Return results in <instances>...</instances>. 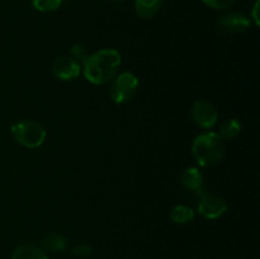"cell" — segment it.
<instances>
[{"label": "cell", "mask_w": 260, "mask_h": 259, "mask_svg": "<svg viewBox=\"0 0 260 259\" xmlns=\"http://www.w3.org/2000/svg\"><path fill=\"white\" fill-rule=\"evenodd\" d=\"M121 53L114 48H103L90 53L81 65L84 78L94 85H103L114 79L121 66Z\"/></svg>", "instance_id": "6da1fadb"}, {"label": "cell", "mask_w": 260, "mask_h": 259, "mask_svg": "<svg viewBox=\"0 0 260 259\" xmlns=\"http://www.w3.org/2000/svg\"><path fill=\"white\" fill-rule=\"evenodd\" d=\"M192 154L200 167H213L223 157L225 141L221 139L217 132L208 131L201 134L193 140Z\"/></svg>", "instance_id": "7a4b0ae2"}, {"label": "cell", "mask_w": 260, "mask_h": 259, "mask_svg": "<svg viewBox=\"0 0 260 259\" xmlns=\"http://www.w3.org/2000/svg\"><path fill=\"white\" fill-rule=\"evenodd\" d=\"M10 134L18 144L27 149L40 147L45 142L46 136H47L45 127L40 122L30 121V119L15 122L10 127Z\"/></svg>", "instance_id": "3957f363"}, {"label": "cell", "mask_w": 260, "mask_h": 259, "mask_svg": "<svg viewBox=\"0 0 260 259\" xmlns=\"http://www.w3.org/2000/svg\"><path fill=\"white\" fill-rule=\"evenodd\" d=\"M139 86V78L135 74L122 73L112 80L109 96L116 104H126L136 95Z\"/></svg>", "instance_id": "277c9868"}, {"label": "cell", "mask_w": 260, "mask_h": 259, "mask_svg": "<svg viewBox=\"0 0 260 259\" xmlns=\"http://www.w3.org/2000/svg\"><path fill=\"white\" fill-rule=\"evenodd\" d=\"M229 206L225 198L217 195H201L198 203V212L201 216L208 220H216L223 216L228 211Z\"/></svg>", "instance_id": "5b68a950"}, {"label": "cell", "mask_w": 260, "mask_h": 259, "mask_svg": "<svg viewBox=\"0 0 260 259\" xmlns=\"http://www.w3.org/2000/svg\"><path fill=\"white\" fill-rule=\"evenodd\" d=\"M192 119L203 130H210L217 123L218 112L212 103L207 101H197L192 107Z\"/></svg>", "instance_id": "8992f818"}, {"label": "cell", "mask_w": 260, "mask_h": 259, "mask_svg": "<svg viewBox=\"0 0 260 259\" xmlns=\"http://www.w3.org/2000/svg\"><path fill=\"white\" fill-rule=\"evenodd\" d=\"M81 73L80 62L71 56H60L52 63V74L62 81H71Z\"/></svg>", "instance_id": "52a82bcc"}, {"label": "cell", "mask_w": 260, "mask_h": 259, "mask_svg": "<svg viewBox=\"0 0 260 259\" xmlns=\"http://www.w3.org/2000/svg\"><path fill=\"white\" fill-rule=\"evenodd\" d=\"M217 24L222 32L230 33V35H238V33H243L249 29L251 20L243 13L230 12L218 18Z\"/></svg>", "instance_id": "ba28073f"}, {"label": "cell", "mask_w": 260, "mask_h": 259, "mask_svg": "<svg viewBox=\"0 0 260 259\" xmlns=\"http://www.w3.org/2000/svg\"><path fill=\"white\" fill-rule=\"evenodd\" d=\"M180 182L183 187L194 195H203V174L198 168L190 167L183 170L180 174Z\"/></svg>", "instance_id": "9c48e42d"}, {"label": "cell", "mask_w": 260, "mask_h": 259, "mask_svg": "<svg viewBox=\"0 0 260 259\" xmlns=\"http://www.w3.org/2000/svg\"><path fill=\"white\" fill-rule=\"evenodd\" d=\"M10 259H48L45 250L35 244H22L12 253Z\"/></svg>", "instance_id": "30bf717a"}, {"label": "cell", "mask_w": 260, "mask_h": 259, "mask_svg": "<svg viewBox=\"0 0 260 259\" xmlns=\"http://www.w3.org/2000/svg\"><path fill=\"white\" fill-rule=\"evenodd\" d=\"M162 0H135V10L142 19H151L161 9Z\"/></svg>", "instance_id": "8fae6325"}, {"label": "cell", "mask_w": 260, "mask_h": 259, "mask_svg": "<svg viewBox=\"0 0 260 259\" xmlns=\"http://www.w3.org/2000/svg\"><path fill=\"white\" fill-rule=\"evenodd\" d=\"M41 244H42V249L45 251L60 253V251H63L68 248V239L60 233H50L43 236Z\"/></svg>", "instance_id": "7c38bea8"}, {"label": "cell", "mask_w": 260, "mask_h": 259, "mask_svg": "<svg viewBox=\"0 0 260 259\" xmlns=\"http://www.w3.org/2000/svg\"><path fill=\"white\" fill-rule=\"evenodd\" d=\"M169 218L174 223H188L194 218V211L193 208H190L189 206L185 205H177L170 210L169 212Z\"/></svg>", "instance_id": "4fadbf2b"}, {"label": "cell", "mask_w": 260, "mask_h": 259, "mask_svg": "<svg viewBox=\"0 0 260 259\" xmlns=\"http://www.w3.org/2000/svg\"><path fill=\"white\" fill-rule=\"evenodd\" d=\"M241 132V123L239 119L236 118H230L226 119L225 122H222L220 126L217 134L220 135L221 139L225 141V140H234L240 135Z\"/></svg>", "instance_id": "5bb4252c"}, {"label": "cell", "mask_w": 260, "mask_h": 259, "mask_svg": "<svg viewBox=\"0 0 260 259\" xmlns=\"http://www.w3.org/2000/svg\"><path fill=\"white\" fill-rule=\"evenodd\" d=\"M62 4V0H32V5L36 10L42 13L55 12Z\"/></svg>", "instance_id": "9a60e30c"}, {"label": "cell", "mask_w": 260, "mask_h": 259, "mask_svg": "<svg viewBox=\"0 0 260 259\" xmlns=\"http://www.w3.org/2000/svg\"><path fill=\"white\" fill-rule=\"evenodd\" d=\"M70 52H71V57L75 58L78 62H83V61L89 56L88 50H86L85 46L80 45V43H78V45H74L73 47H71Z\"/></svg>", "instance_id": "2e32d148"}, {"label": "cell", "mask_w": 260, "mask_h": 259, "mask_svg": "<svg viewBox=\"0 0 260 259\" xmlns=\"http://www.w3.org/2000/svg\"><path fill=\"white\" fill-rule=\"evenodd\" d=\"M235 2L236 0H202V3H205L207 7L212 8V9H216V10L228 9V8L233 7Z\"/></svg>", "instance_id": "e0dca14e"}, {"label": "cell", "mask_w": 260, "mask_h": 259, "mask_svg": "<svg viewBox=\"0 0 260 259\" xmlns=\"http://www.w3.org/2000/svg\"><path fill=\"white\" fill-rule=\"evenodd\" d=\"M73 254L78 258H88L93 254V249L88 244H79V245L74 246Z\"/></svg>", "instance_id": "ac0fdd59"}, {"label": "cell", "mask_w": 260, "mask_h": 259, "mask_svg": "<svg viewBox=\"0 0 260 259\" xmlns=\"http://www.w3.org/2000/svg\"><path fill=\"white\" fill-rule=\"evenodd\" d=\"M258 10H259V0H255V4L253 7V12H251V19L254 20L255 25H259V15H258ZM250 19V20H251Z\"/></svg>", "instance_id": "d6986e66"}, {"label": "cell", "mask_w": 260, "mask_h": 259, "mask_svg": "<svg viewBox=\"0 0 260 259\" xmlns=\"http://www.w3.org/2000/svg\"><path fill=\"white\" fill-rule=\"evenodd\" d=\"M117 2H123V0H117Z\"/></svg>", "instance_id": "ffe728a7"}]
</instances>
